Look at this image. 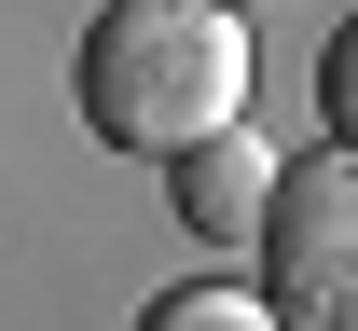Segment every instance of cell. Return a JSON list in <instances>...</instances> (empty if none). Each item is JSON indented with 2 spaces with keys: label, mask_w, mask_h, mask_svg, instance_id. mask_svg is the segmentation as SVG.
<instances>
[{
  "label": "cell",
  "mask_w": 358,
  "mask_h": 331,
  "mask_svg": "<svg viewBox=\"0 0 358 331\" xmlns=\"http://www.w3.org/2000/svg\"><path fill=\"white\" fill-rule=\"evenodd\" d=\"M83 125L110 152H207L248 125V28L221 0H110L83 28Z\"/></svg>",
  "instance_id": "1"
},
{
  "label": "cell",
  "mask_w": 358,
  "mask_h": 331,
  "mask_svg": "<svg viewBox=\"0 0 358 331\" xmlns=\"http://www.w3.org/2000/svg\"><path fill=\"white\" fill-rule=\"evenodd\" d=\"M262 304L289 331H358V152H303L262 221Z\"/></svg>",
  "instance_id": "2"
},
{
  "label": "cell",
  "mask_w": 358,
  "mask_h": 331,
  "mask_svg": "<svg viewBox=\"0 0 358 331\" xmlns=\"http://www.w3.org/2000/svg\"><path fill=\"white\" fill-rule=\"evenodd\" d=\"M275 180H289V166H275V152L234 125V139L179 152V221H193L207 248H262V221H275Z\"/></svg>",
  "instance_id": "3"
},
{
  "label": "cell",
  "mask_w": 358,
  "mask_h": 331,
  "mask_svg": "<svg viewBox=\"0 0 358 331\" xmlns=\"http://www.w3.org/2000/svg\"><path fill=\"white\" fill-rule=\"evenodd\" d=\"M138 331H289V318L248 290H166V304H138Z\"/></svg>",
  "instance_id": "4"
},
{
  "label": "cell",
  "mask_w": 358,
  "mask_h": 331,
  "mask_svg": "<svg viewBox=\"0 0 358 331\" xmlns=\"http://www.w3.org/2000/svg\"><path fill=\"white\" fill-rule=\"evenodd\" d=\"M317 111H331V139L358 152V14L331 28V55H317Z\"/></svg>",
  "instance_id": "5"
}]
</instances>
